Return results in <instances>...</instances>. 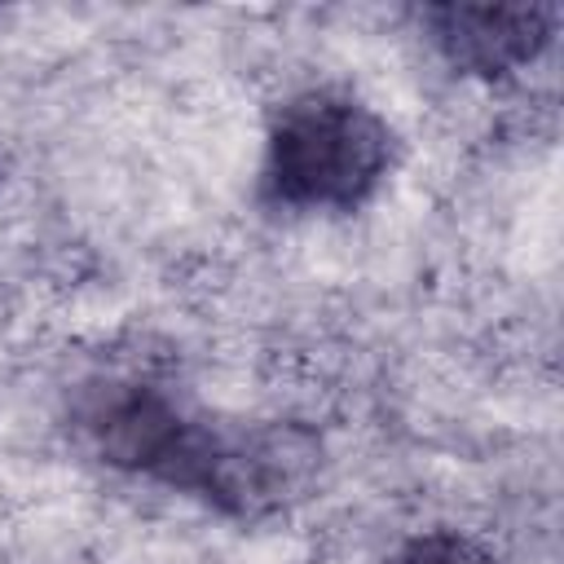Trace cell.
I'll return each mask as SVG.
<instances>
[{
	"instance_id": "2",
	"label": "cell",
	"mask_w": 564,
	"mask_h": 564,
	"mask_svg": "<svg viewBox=\"0 0 564 564\" xmlns=\"http://www.w3.org/2000/svg\"><path fill=\"white\" fill-rule=\"evenodd\" d=\"M427 31L441 57L480 79H502L533 66L555 40V9L538 4H441L427 9Z\"/></svg>"
},
{
	"instance_id": "1",
	"label": "cell",
	"mask_w": 564,
	"mask_h": 564,
	"mask_svg": "<svg viewBox=\"0 0 564 564\" xmlns=\"http://www.w3.org/2000/svg\"><path fill=\"white\" fill-rule=\"evenodd\" d=\"M397 137L388 119L330 88L286 101L264 141V194L286 212H357L388 181Z\"/></svg>"
},
{
	"instance_id": "3",
	"label": "cell",
	"mask_w": 564,
	"mask_h": 564,
	"mask_svg": "<svg viewBox=\"0 0 564 564\" xmlns=\"http://www.w3.org/2000/svg\"><path fill=\"white\" fill-rule=\"evenodd\" d=\"M383 564H502L480 538L458 529H427L405 538Z\"/></svg>"
}]
</instances>
